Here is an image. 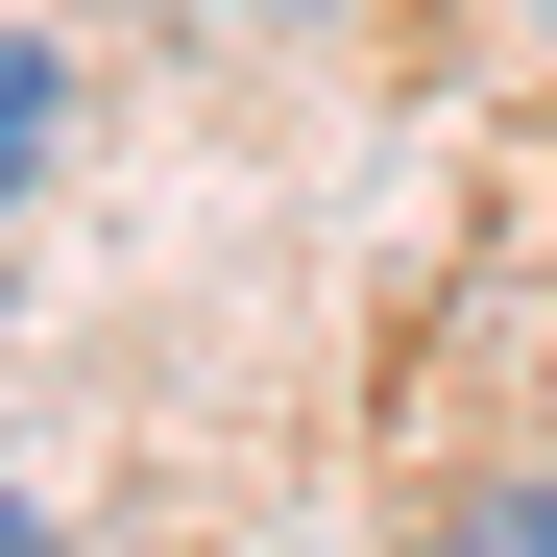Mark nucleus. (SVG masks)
<instances>
[{"label": "nucleus", "instance_id": "nucleus-1", "mask_svg": "<svg viewBox=\"0 0 557 557\" xmlns=\"http://www.w3.org/2000/svg\"><path fill=\"white\" fill-rule=\"evenodd\" d=\"M49 170H73V49H49V25H0V219H25Z\"/></svg>", "mask_w": 557, "mask_h": 557}, {"label": "nucleus", "instance_id": "nucleus-2", "mask_svg": "<svg viewBox=\"0 0 557 557\" xmlns=\"http://www.w3.org/2000/svg\"><path fill=\"white\" fill-rule=\"evenodd\" d=\"M436 557H557V460H509V485H460V533Z\"/></svg>", "mask_w": 557, "mask_h": 557}, {"label": "nucleus", "instance_id": "nucleus-3", "mask_svg": "<svg viewBox=\"0 0 557 557\" xmlns=\"http://www.w3.org/2000/svg\"><path fill=\"white\" fill-rule=\"evenodd\" d=\"M0 557H73V509H49V485H0Z\"/></svg>", "mask_w": 557, "mask_h": 557}, {"label": "nucleus", "instance_id": "nucleus-4", "mask_svg": "<svg viewBox=\"0 0 557 557\" xmlns=\"http://www.w3.org/2000/svg\"><path fill=\"white\" fill-rule=\"evenodd\" d=\"M509 25H533V49H557V0H509Z\"/></svg>", "mask_w": 557, "mask_h": 557}, {"label": "nucleus", "instance_id": "nucleus-5", "mask_svg": "<svg viewBox=\"0 0 557 557\" xmlns=\"http://www.w3.org/2000/svg\"><path fill=\"white\" fill-rule=\"evenodd\" d=\"M0 315H25V267H0Z\"/></svg>", "mask_w": 557, "mask_h": 557}]
</instances>
